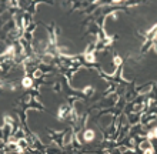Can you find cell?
Segmentation results:
<instances>
[{"label": "cell", "instance_id": "6da1fadb", "mask_svg": "<svg viewBox=\"0 0 157 154\" xmlns=\"http://www.w3.org/2000/svg\"><path fill=\"white\" fill-rule=\"evenodd\" d=\"M140 148H142L143 151H147V150H151V140H144L140 143Z\"/></svg>", "mask_w": 157, "mask_h": 154}, {"label": "cell", "instance_id": "7a4b0ae2", "mask_svg": "<svg viewBox=\"0 0 157 154\" xmlns=\"http://www.w3.org/2000/svg\"><path fill=\"white\" fill-rule=\"evenodd\" d=\"M94 139V131L93 130H86L84 131V140L86 141H92Z\"/></svg>", "mask_w": 157, "mask_h": 154}, {"label": "cell", "instance_id": "5b68a950", "mask_svg": "<svg viewBox=\"0 0 157 154\" xmlns=\"http://www.w3.org/2000/svg\"><path fill=\"white\" fill-rule=\"evenodd\" d=\"M143 154H153V151H151V150H147V151H143Z\"/></svg>", "mask_w": 157, "mask_h": 154}, {"label": "cell", "instance_id": "277c9868", "mask_svg": "<svg viewBox=\"0 0 157 154\" xmlns=\"http://www.w3.org/2000/svg\"><path fill=\"white\" fill-rule=\"evenodd\" d=\"M84 93L87 96H92L93 94V87H90V86H87V87L84 88Z\"/></svg>", "mask_w": 157, "mask_h": 154}, {"label": "cell", "instance_id": "3957f363", "mask_svg": "<svg viewBox=\"0 0 157 154\" xmlns=\"http://www.w3.org/2000/svg\"><path fill=\"white\" fill-rule=\"evenodd\" d=\"M21 84H23L24 87H30V86L33 84V80H32V79H29V77H24L23 81H21Z\"/></svg>", "mask_w": 157, "mask_h": 154}]
</instances>
